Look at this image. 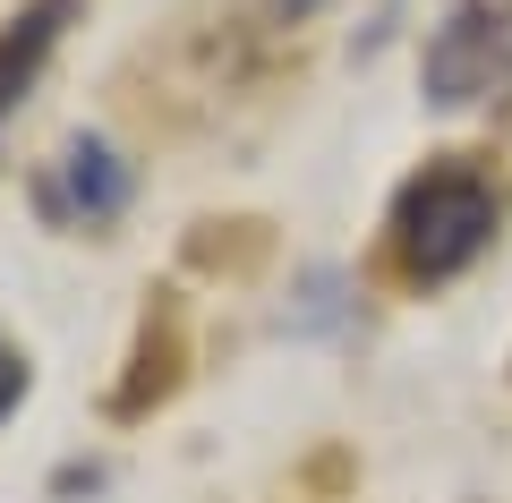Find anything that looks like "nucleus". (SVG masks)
<instances>
[{"instance_id": "1", "label": "nucleus", "mask_w": 512, "mask_h": 503, "mask_svg": "<svg viewBox=\"0 0 512 503\" xmlns=\"http://www.w3.org/2000/svg\"><path fill=\"white\" fill-rule=\"evenodd\" d=\"M495 222H504V197H495V180L478 171L470 154L427 162L419 180L393 197V222H384V239H393V273L419 282V290L453 282V273H470L478 256L495 248Z\"/></svg>"}, {"instance_id": "2", "label": "nucleus", "mask_w": 512, "mask_h": 503, "mask_svg": "<svg viewBox=\"0 0 512 503\" xmlns=\"http://www.w3.org/2000/svg\"><path fill=\"white\" fill-rule=\"evenodd\" d=\"M419 86L436 111H478L512 86V0H453L419 52Z\"/></svg>"}, {"instance_id": "3", "label": "nucleus", "mask_w": 512, "mask_h": 503, "mask_svg": "<svg viewBox=\"0 0 512 503\" xmlns=\"http://www.w3.org/2000/svg\"><path fill=\"white\" fill-rule=\"evenodd\" d=\"M35 205L52 222H111L128 205V162L111 154L103 137H69L35 180Z\"/></svg>"}, {"instance_id": "4", "label": "nucleus", "mask_w": 512, "mask_h": 503, "mask_svg": "<svg viewBox=\"0 0 512 503\" xmlns=\"http://www.w3.org/2000/svg\"><path fill=\"white\" fill-rule=\"evenodd\" d=\"M69 18H77V0H26L18 18L0 26V128H9V111L35 94V77H43V60L60 52Z\"/></svg>"}, {"instance_id": "5", "label": "nucleus", "mask_w": 512, "mask_h": 503, "mask_svg": "<svg viewBox=\"0 0 512 503\" xmlns=\"http://www.w3.org/2000/svg\"><path fill=\"white\" fill-rule=\"evenodd\" d=\"M18 401H26V359H18L9 342H0V418L18 410Z\"/></svg>"}, {"instance_id": "6", "label": "nucleus", "mask_w": 512, "mask_h": 503, "mask_svg": "<svg viewBox=\"0 0 512 503\" xmlns=\"http://www.w3.org/2000/svg\"><path fill=\"white\" fill-rule=\"evenodd\" d=\"M274 9H291V18H299V9H316V0H274Z\"/></svg>"}]
</instances>
